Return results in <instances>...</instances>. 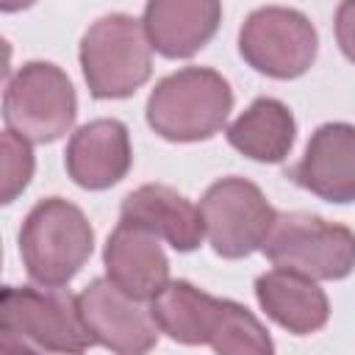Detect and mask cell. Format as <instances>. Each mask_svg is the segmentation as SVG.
Wrapping results in <instances>:
<instances>
[{
  "label": "cell",
  "instance_id": "obj_14",
  "mask_svg": "<svg viewBox=\"0 0 355 355\" xmlns=\"http://www.w3.org/2000/svg\"><path fill=\"white\" fill-rule=\"evenodd\" d=\"M119 216L153 230L158 239H166L178 252L197 250L205 236L200 208L164 183H147L130 191L122 200Z\"/></svg>",
  "mask_w": 355,
  "mask_h": 355
},
{
  "label": "cell",
  "instance_id": "obj_1",
  "mask_svg": "<svg viewBox=\"0 0 355 355\" xmlns=\"http://www.w3.org/2000/svg\"><path fill=\"white\" fill-rule=\"evenodd\" d=\"M94 341L80 319L78 297L61 286H6L0 294V349L83 352Z\"/></svg>",
  "mask_w": 355,
  "mask_h": 355
},
{
  "label": "cell",
  "instance_id": "obj_18",
  "mask_svg": "<svg viewBox=\"0 0 355 355\" xmlns=\"http://www.w3.org/2000/svg\"><path fill=\"white\" fill-rule=\"evenodd\" d=\"M33 178V153L28 139L14 133L11 128L0 136V200L14 202L17 194Z\"/></svg>",
  "mask_w": 355,
  "mask_h": 355
},
{
  "label": "cell",
  "instance_id": "obj_17",
  "mask_svg": "<svg viewBox=\"0 0 355 355\" xmlns=\"http://www.w3.org/2000/svg\"><path fill=\"white\" fill-rule=\"evenodd\" d=\"M297 122L286 103L275 97H258L227 128V144L241 155L261 164H280L294 144Z\"/></svg>",
  "mask_w": 355,
  "mask_h": 355
},
{
  "label": "cell",
  "instance_id": "obj_16",
  "mask_svg": "<svg viewBox=\"0 0 355 355\" xmlns=\"http://www.w3.org/2000/svg\"><path fill=\"white\" fill-rule=\"evenodd\" d=\"M255 297L266 316L294 336L322 330L330 316L327 294L316 286V280L291 269L275 266L272 272H263L255 280Z\"/></svg>",
  "mask_w": 355,
  "mask_h": 355
},
{
  "label": "cell",
  "instance_id": "obj_13",
  "mask_svg": "<svg viewBox=\"0 0 355 355\" xmlns=\"http://www.w3.org/2000/svg\"><path fill=\"white\" fill-rule=\"evenodd\" d=\"M222 22V0H147L144 33L164 58H191Z\"/></svg>",
  "mask_w": 355,
  "mask_h": 355
},
{
  "label": "cell",
  "instance_id": "obj_10",
  "mask_svg": "<svg viewBox=\"0 0 355 355\" xmlns=\"http://www.w3.org/2000/svg\"><path fill=\"white\" fill-rule=\"evenodd\" d=\"M288 178L327 202H355V128L347 122L316 128Z\"/></svg>",
  "mask_w": 355,
  "mask_h": 355
},
{
  "label": "cell",
  "instance_id": "obj_15",
  "mask_svg": "<svg viewBox=\"0 0 355 355\" xmlns=\"http://www.w3.org/2000/svg\"><path fill=\"white\" fill-rule=\"evenodd\" d=\"M230 300L211 297L189 280H169L153 300L150 311L161 333L180 344H214L227 319Z\"/></svg>",
  "mask_w": 355,
  "mask_h": 355
},
{
  "label": "cell",
  "instance_id": "obj_9",
  "mask_svg": "<svg viewBox=\"0 0 355 355\" xmlns=\"http://www.w3.org/2000/svg\"><path fill=\"white\" fill-rule=\"evenodd\" d=\"M78 308L92 341L103 344L105 349L139 355L153 349L158 341L161 330L153 319V311L144 308L141 300L114 286L108 277L92 280L78 294Z\"/></svg>",
  "mask_w": 355,
  "mask_h": 355
},
{
  "label": "cell",
  "instance_id": "obj_8",
  "mask_svg": "<svg viewBox=\"0 0 355 355\" xmlns=\"http://www.w3.org/2000/svg\"><path fill=\"white\" fill-rule=\"evenodd\" d=\"M200 214L214 252L227 261L261 250L277 216L263 191L252 180L236 175L208 186L200 200Z\"/></svg>",
  "mask_w": 355,
  "mask_h": 355
},
{
  "label": "cell",
  "instance_id": "obj_5",
  "mask_svg": "<svg viewBox=\"0 0 355 355\" xmlns=\"http://www.w3.org/2000/svg\"><path fill=\"white\" fill-rule=\"evenodd\" d=\"M261 252L280 269L313 280H341L355 269V233L316 214H277Z\"/></svg>",
  "mask_w": 355,
  "mask_h": 355
},
{
  "label": "cell",
  "instance_id": "obj_19",
  "mask_svg": "<svg viewBox=\"0 0 355 355\" xmlns=\"http://www.w3.org/2000/svg\"><path fill=\"white\" fill-rule=\"evenodd\" d=\"M336 42L341 53L355 64V0H341L336 11Z\"/></svg>",
  "mask_w": 355,
  "mask_h": 355
},
{
  "label": "cell",
  "instance_id": "obj_7",
  "mask_svg": "<svg viewBox=\"0 0 355 355\" xmlns=\"http://www.w3.org/2000/svg\"><path fill=\"white\" fill-rule=\"evenodd\" d=\"M319 36L311 19L297 8L263 6L255 8L239 31L241 58L261 75L291 80L316 61Z\"/></svg>",
  "mask_w": 355,
  "mask_h": 355
},
{
  "label": "cell",
  "instance_id": "obj_20",
  "mask_svg": "<svg viewBox=\"0 0 355 355\" xmlns=\"http://www.w3.org/2000/svg\"><path fill=\"white\" fill-rule=\"evenodd\" d=\"M36 0H0V8L6 14H14V11H22V8H31Z\"/></svg>",
  "mask_w": 355,
  "mask_h": 355
},
{
  "label": "cell",
  "instance_id": "obj_11",
  "mask_svg": "<svg viewBox=\"0 0 355 355\" xmlns=\"http://www.w3.org/2000/svg\"><path fill=\"white\" fill-rule=\"evenodd\" d=\"M105 277L136 300H153L169 283V261L158 236L136 222L119 219L103 250Z\"/></svg>",
  "mask_w": 355,
  "mask_h": 355
},
{
  "label": "cell",
  "instance_id": "obj_4",
  "mask_svg": "<svg viewBox=\"0 0 355 355\" xmlns=\"http://www.w3.org/2000/svg\"><path fill=\"white\" fill-rule=\"evenodd\" d=\"M153 44L144 25L128 14L92 22L80 39V69L94 100H122L150 80Z\"/></svg>",
  "mask_w": 355,
  "mask_h": 355
},
{
  "label": "cell",
  "instance_id": "obj_12",
  "mask_svg": "<svg viewBox=\"0 0 355 355\" xmlns=\"http://www.w3.org/2000/svg\"><path fill=\"white\" fill-rule=\"evenodd\" d=\"M69 178L89 191H103L119 183L130 164V136L119 119H94L80 125L64 153Z\"/></svg>",
  "mask_w": 355,
  "mask_h": 355
},
{
  "label": "cell",
  "instance_id": "obj_3",
  "mask_svg": "<svg viewBox=\"0 0 355 355\" xmlns=\"http://www.w3.org/2000/svg\"><path fill=\"white\" fill-rule=\"evenodd\" d=\"M94 230L86 214L64 197H47L31 208L19 230L25 272L39 286H67L92 258Z\"/></svg>",
  "mask_w": 355,
  "mask_h": 355
},
{
  "label": "cell",
  "instance_id": "obj_2",
  "mask_svg": "<svg viewBox=\"0 0 355 355\" xmlns=\"http://www.w3.org/2000/svg\"><path fill=\"white\" fill-rule=\"evenodd\" d=\"M233 108L230 83L208 67H183L147 97V125L166 141H202L222 130Z\"/></svg>",
  "mask_w": 355,
  "mask_h": 355
},
{
  "label": "cell",
  "instance_id": "obj_6",
  "mask_svg": "<svg viewBox=\"0 0 355 355\" xmlns=\"http://www.w3.org/2000/svg\"><path fill=\"white\" fill-rule=\"evenodd\" d=\"M78 114V97L67 72L50 61H28L6 83V125L28 141L50 144L61 139Z\"/></svg>",
  "mask_w": 355,
  "mask_h": 355
}]
</instances>
